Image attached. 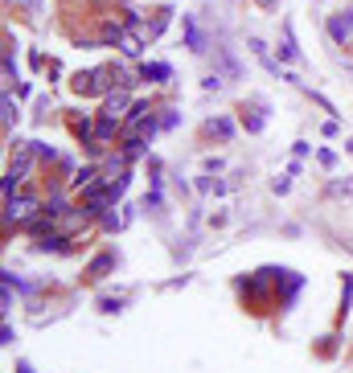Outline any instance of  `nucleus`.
I'll list each match as a JSON object with an SVG mask.
<instances>
[{
	"label": "nucleus",
	"instance_id": "nucleus-1",
	"mask_svg": "<svg viewBox=\"0 0 353 373\" xmlns=\"http://www.w3.org/2000/svg\"><path fill=\"white\" fill-rule=\"evenodd\" d=\"M235 291H238V300H242V308L267 312L271 303H280V296H275V267H259L251 275H238Z\"/></svg>",
	"mask_w": 353,
	"mask_h": 373
},
{
	"label": "nucleus",
	"instance_id": "nucleus-2",
	"mask_svg": "<svg viewBox=\"0 0 353 373\" xmlns=\"http://www.w3.org/2000/svg\"><path fill=\"white\" fill-rule=\"evenodd\" d=\"M42 206H46V189L42 185H25L13 201H4V210H0V222H4V234L13 230H25L37 213H42Z\"/></svg>",
	"mask_w": 353,
	"mask_h": 373
},
{
	"label": "nucleus",
	"instance_id": "nucleus-3",
	"mask_svg": "<svg viewBox=\"0 0 353 373\" xmlns=\"http://www.w3.org/2000/svg\"><path fill=\"white\" fill-rule=\"evenodd\" d=\"M70 91L78 99H107L116 91V70L111 66H91V70H74L70 74Z\"/></svg>",
	"mask_w": 353,
	"mask_h": 373
},
{
	"label": "nucleus",
	"instance_id": "nucleus-4",
	"mask_svg": "<svg viewBox=\"0 0 353 373\" xmlns=\"http://www.w3.org/2000/svg\"><path fill=\"white\" fill-rule=\"evenodd\" d=\"M37 172H42V160H37V152H33V140L25 144V148H13L8 152V168H4V177H13L17 185H37Z\"/></svg>",
	"mask_w": 353,
	"mask_h": 373
},
{
	"label": "nucleus",
	"instance_id": "nucleus-5",
	"mask_svg": "<svg viewBox=\"0 0 353 373\" xmlns=\"http://www.w3.org/2000/svg\"><path fill=\"white\" fill-rule=\"evenodd\" d=\"M304 291V275H296L292 267H275V296H280V312H292Z\"/></svg>",
	"mask_w": 353,
	"mask_h": 373
},
{
	"label": "nucleus",
	"instance_id": "nucleus-6",
	"mask_svg": "<svg viewBox=\"0 0 353 373\" xmlns=\"http://www.w3.org/2000/svg\"><path fill=\"white\" fill-rule=\"evenodd\" d=\"M325 33H329L333 46H353V4L337 8L325 17Z\"/></svg>",
	"mask_w": 353,
	"mask_h": 373
},
{
	"label": "nucleus",
	"instance_id": "nucleus-7",
	"mask_svg": "<svg viewBox=\"0 0 353 373\" xmlns=\"http://www.w3.org/2000/svg\"><path fill=\"white\" fill-rule=\"evenodd\" d=\"M119 255L111 251V246H103V251H94L91 258H87V267H82V283H103L111 271H116Z\"/></svg>",
	"mask_w": 353,
	"mask_h": 373
},
{
	"label": "nucleus",
	"instance_id": "nucleus-8",
	"mask_svg": "<svg viewBox=\"0 0 353 373\" xmlns=\"http://www.w3.org/2000/svg\"><path fill=\"white\" fill-rule=\"evenodd\" d=\"M94 127H99V115L94 111H70L66 115V132L74 136V144H82V152L94 144Z\"/></svg>",
	"mask_w": 353,
	"mask_h": 373
},
{
	"label": "nucleus",
	"instance_id": "nucleus-9",
	"mask_svg": "<svg viewBox=\"0 0 353 373\" xmlns=\"http://www.w3.org/2000/svg\"><path fill=\"white\" fill-rule=\"evenodd\" d=\"M136 70H140L144 87L148 91H161V87H168L177 74H173V66L168 62H161V58H144V62H136Z\"/></svg>",
	"mask_w": 353,
	"mask_h": 373
},
{
	"label": "nucleus",
	"instance_id": "nucleus-10",
	"mask_svg": "<svg viewBox=\"0 0 353 373\" xmlns=\"http://www.w3.org/2000/svg\"><path fill=\"white\" fill-rule=\"evenodd\" d=\"M123 37H128V25H123L119 13H111V17H103V21L94 25V42H99V49H119Z\"/></svg>",
	"mask_w": 353,
	"mask_h": 373
},
{
	"label": "nucleus",
	"instance_id": "nucleus-11",
	"mask_svg": "<svg viewBox=\"0 0 353 373\" xmlns=\"http://www.w3.org/2000/svg\"><path fill=\"white\" fill-rule=\"evenodd\" d=\"M238 111H242V115H238V123H242V132L259 136L263 127H267V115H271V103H267V99H251V103H242Z\"/></svg>",
	"mask_w": 353,
	"mask_h": 373
},
{
	"label": "nucleus",
	"instance_id": "nucleus-12",
	"mask_svg": "<svg viewBox=\"0 0 353 373\" xmlns=\"http://www.w3.org/2000/svg\"><path fill=\"white\" fill-rule=\"evenodd\" d=\"M238 127H242V123H238L235 115H213V119L202 123V136H206V140H218V144H230L238 136Z\"/></svg>",
	"mask_w": 353,
	"mask_h": 373
},
{
	"label": "nucleus",
	"instance_id": "nucleus-13",
	"mask_svg": "<svg viewBox=\"0 0 353 373\" xmlns=\"http://www.w3.org/2000/svg\"><path fill=\"white\" fill-rule=\"evenodd\" d=\"M132 103H136V94H132V91H119V87H116L107 99H99V115H107V119H128Z\"/></svg>",
	"mask_w": 353,
	"mask_h": 373
},
{
	"label": "nucleus",
	"instance_id": "nucleus-14",
	"mask_svg": "<svg viewBox=\"0 0 353 373\" xmlns=\"http://www.w3.org/2000/svg\"><path fill=\"white\" fill-rule=\"evenodd\" d=\"M99 181H107V172H103V164H99V160L78 164V172L70 177V193L78 197V193H87L91 185H99Z\"/></svg>",
	"mask_w": 353,
	"mask_h": 373
},
{
	"label": "nucleus",
	"instance_id": "nucleus-15",
	"mask_svg": "<svg viewBox=\"0 0 353 373\" xmlns=\"http://www.w3.org/2000/svg\"><path fill=\"white\" fill-rule=\"evenodd\" d=\"M181 33H185V49L189 53H206V49H210V37H206V29H202V21H197L193 13L181 17Z\"/></svg>",
	"mask_w": 353,
	"mask_h": 373
},
{
	"label": "nucleus",
	"instance_id": "nucleus-16",
	"mask_svg": "<svg viewBox=\"0 0 353 373\" xmlns=\"http://www.w3.org/2000/svg\"><path fill=\"white\" fill-rule=\"evenodd\" d=\"M0 283H8L17 296H25V300H37V296H42V291L49 287L46 279H21V275H17V271H8V267L0 271Z\"/></svg>",
	"mask_w": 353,
	"mask_h": 373
},
{
	"label": "nucleus",
	"instance_id": "nucleus-17",
	"mask_svg": "<svg viewBox=\"0 0 353 373\" xmlns=\"http://www.w3.org/2000/svg\"><path fill=\"white\" fill-rule=\"evenodd\" d=\"M173 13H177L173 4H161V8L152 13V21H148V25H144V29H140V37H144V42H148V46L165 37V29H168V21H173Z\"/></svg>",
	"mask_w": 353,
	"mask_h": 373
},
{
	"label": "nucleus",
	"instance_id": "nucleus-18",
	"mask_svg": "<svg viewBox=\"0 0 353 373\" xmlns=\"http://www.w3.org/2000/svg\"><path fill=\"white\" fill-rule=\"evenodd\" d=\"M247 49H251V53H255V58L263 62V70H267V74H275V78H287L283 62H280V58H271V46H267L263 37H247Z\"/></svg>",
	"mask_w": 353,
	"mask_h": 373
},
{
	"label": "nucleus",
	"instance_id": "nucleus-19",
	"mask_svg": "<svg viewBox=\"0 0 353 373\" xmlns=\"http://www.w3.org/2000/svg\"><path fill=\"white\" fill-rule=\"evenodd\" d=\"M128 222H132V206H111V210L94 222V230L99 234H119Z\"/></svg>",
	"mask_w": 353,
	"mask_h": 373
},
{
	"label": "nucleus",
	"instance_id": "nucleus-20",
	"mask_svg": "<svg viewBox=\"0 0 353 373\" xmlns=\"http://www.w3.org/2000/svg\"><path fill=\"white\" fill-rule=\"evenodd\" d=\"M0 123H4V136H13V127L21 123V99H17V91H4V99H0Z\"/></svg>",
	"mask_w": 353,
	"mask_h": 373
},
{
	"label": "nucleus",
	"instance_id": "nucleus-21",
	"mask_svg": "<svg viewBox=\"0 0 353 373\" xmlns=\"http://www.w3.org/2000/svg\"><path fill=\"white\" fill-rule=\"evenodd\" d=\"M280 62L283 66H296L300 62V46H296V33H292V21H283L280 25Z\"/></svg>",
	"mask_w": 353,
	"mask_h": 373
},
{
	"label": "nucleus",
	"instance_id": "nucleus-22",
	"mask_svg": "<svg viewBox=\"0 0 353 373\" xmlns=\"http://www.w3.org/2000/svg\"><path fill=\"white\" fill-rule=\"evenodd\" d=\"M0 66H4V91H13V87L21 82V66H17V46H13V42L4 46V58H0Z\"/></svg>",
	"mask_w": 353,
	"mask_h": 373
},
{
	"label": "nucleus",
	"instance_id": "nucleus-23",
	"mask_svg": "<svg viewBox=\"0 0 353 373\" xmlns=\"http://www.w3.org/2000/svg\"><path fill=\"white\" fill-rule=\"evenodd\" d=\"M99 164H103V172H107V177H119V172H128V168H132V156H128L123 148H111Z\"/></svg>",
	"mask_w": 353,
	"mask_h": 373
},
{
	"label": "nucleus",
	"instance_id": "nucleus-24",
	"mask_svg": "<svg viewBox=\"0 0 353 373\" xmlns=\"http://www.w3.org/2000/svg\"><path fill=\"white\" fill-rule=\"evenodd\" d=\"M144 46H148V42H144L140 33H128V37L119 42V53H123V62H144Z\"/></svg>",
	"mask_w": 353,
	"mask_h": 373
},
{
	"label": "nucleus",
	"instance_id": "nucleus-25",
	"mask_svg": "<svg viewBox=\"0 0 353 373\" xmlns=\"http://www.w3.org/2000/svg\"><path fill=\"white\" fill-rule=\"evenodd\" d=\"M312 353H316L321 361H337V353H341V336H337V332H325V336L312 345Z\"/></svg>",
	"mask_w": 353,
	"mask_h": 373
},
{
	"label": "nucleus",
	"instance_id": "nucleus-26",
	"mask_svg": "<svg viewBox=\"0 0 353 373\" xmlns=\"http://www.w3.org/2000/svg\"><path fill=\"white\" fill-rule=\"evenodd\" d=\"M349 308H353V271H345V275H341V308H337V324L349 316Z\"/></svg>",
	"mask_w": 353,
	"mask_h": 373
},
{
	"label": "nucleus",
	"instance_id": "nucleus-27",
	"mask_svg": "<svg viewBox=\"0 0 353 373\" xmlns=\"http://www.w3.org/2000/svg\"><path fill=\"white\" fill-rule=\"evenodd\" d=\"M119 17H123V25H128V33H140L144 25H148V17H144V8H136V4L119 8Z\"/></svg>",
	"mask_w": 353,
	"mask_h": 373
},
{
	"label": "nucleus",
	"instance_id": "nucleus-28",
	"mask_svg": "<svg viewBox=\"0 0 353 373\" xmlns=\"http://www.w3.org/2000/svg\"><path fill=\"white\" fill-rule=\"evenodd\" d=\"M140 210L144 213H161V210H165V189H161V185L148 189V193H144V201H140Z\"/></svg>",
	"mask_w": 353,
	"mask_h": 373
},
{
	"label": "nucleus",
	"instance_id": "nucleus-29",
	"mask_svg": "<svg viewBox=\"0 0 353 373\" xmlns=\"http://www.w3.org/2000/svg\"><path fill=\"white\" fill-rule=\"evenodd\" d=\"M33 152H37L42 168H54V164H58V156H62V152H58L54 144H46V140H33Z\"/></svg>",
	"mask_w": 353,
	"mask_h": 373
},
{
	"label": "nucleus",
	"instance_id": "nucleus-30",
	"mask_svg": "<svg viewBox=\"0 0 353 373\" xmlns=\"http://www.w3.org/2000/svg\"><path fill=\"white\" fill-rule=\"evenodd\" d=\"M49 172H54V177H62V181L70 185V177H74V172H78V160H74V156H66V152H62V156H58V164H54Z\"/></svg>",
	"mask_w": 353,
	"mask_h": 373
},
{
	"label": "nucleus",
	"instance_id": "nucleus-31",
	"mask_svg": "<svg viewBox=\"0 0 353 373\" xmlns=\"http://www.w3.org/2000/svg\"><path fill=\"white\" fill-rule=\"evenodd\" d=\"M226 82H230V78H226V74H222L218 66H213V70L206 74V78H202V91H206V94H218L222 87H226Z\"/></svg>",
	"mask_w": 353,
	"mask_h": 373
},
{
	"label": "nucleus",
	"instance_id": "nucleus-32",
	"mask_svg": "<svg viewBox=\"0 0 353 373\" xmlns=\"http://www.w3.org/2000/svg\"><path fill=\"white\" fill-rule=\"evenodd\" d=\"M177 127H181V111L161 103V132H177Z\"/></svg>",
	"mask_w": 353,
	"mask_h": 373
},
{
	"label": "nucleus",
	"instance_id": "nucleus-33",
	"mask_svg": "<svg viewBox=\"0 0 353 373\" xmlns=\"http://www.w3.org/2000/svg\"><path fill=\"white\" fill-rule=\"evenodd\" d=\"M123 303H128V296H99V312H103V316H119Z\"/></svg>",
	"mask_w": 353,
	"mask_h": 373
},
{
	"label": "nucleus",
	"instance_id": "nucleus-34",
	"mask_svg": "<svg viewBox=\"0 0 353 373\" xmlns=\"http://www.w3.org/2000/svg\"><path fill=\"white\" fill-rule=\"evenodd\" d=\"M325 193H329V197H345V201H353V177H345V181H337V177H333Z\"/></svg>",
	"mask_w": 353,
	"mask_h": 373
},
{
	"label": "nucleus",
	"instance_id": "nucleus-35",
	"mask_svg": "<svg viewBox=\"0 0 353 373\" xmlns=\"http://www.w3.org/2000/svg\"><path fill=\"white\" fill-rule=\"evenodd\" d=\"M13 308H17V291H13L8 283H0V312H4V316H13Z\"/></svg>",
	"mask_w": 353,
	"mask_h": 373
},
{
	"label": "nucleus",
	"instance_id": "nucleus-36",
	"mask_svg": "<svg viewBox=\"0 0 353 373\" xmlns=\"http://www.w3.org/2000/svg\"><path fill=\"white\" fill-rule=\"evenodd\" d=\"M316 164H321L325 172H333V168H337V152H333V148H321V152H316Z\"/></svg>",
	"mask_w": 353,
	"mask_h": 373
},
{
	"label": "nucleus",
	"instance_id": "nucleus-37",
	"mask_svg": "<svg viewBox=\"0 0 353 373\" xmlns=\"http://www.w3.org/2000/svg\"><path fill=\"white\" fill-rule=\"evenodd\" d=\"M287 189H292V172H283V177H275V181H271V193H287Z\"/></svg>",
	"mask_w": 353,
	"mask_h": 373
},
{
	"label": "nucleus",
	"instance_id": "nucleus-38",
	"mask_svg": "<svg viewBox=\"0 0 353 373\" xmlns=\"http://www.w3.org/2000/svg\"><path fill=\"white\" fill-rule=\"evenodd\" d=\"M13 341H17V332H13L8 316H4V324H0V345H13Z\"/></svg>",
	"mask_w": 353,
	"mask_h": 373
},
{
	"label": "nucleus",
	"instance_id": "nucleus-39",
	"mask_svg": "<svg viewBox=\"0 0 353 373\" xmlns=\"http://www.w3.org/2000/svg\"><path fill=\"white\" fill-rule=\"evenodd\" d=\"M308 152H312V144H308V140H296V144H292V156H296V160H304Z\"/></svg>",
	"mask_w": 353,
	"mask_h": 373
},
{
	"label": "nucleus",
	"instance_id": "nucleus-40",
	"mask_svg": "<svg viewBox=\"0 0 353 373\" xmlns=\"http://www.w3.org/2000/svg\"><path fill=\"white\" fill-rule=\"evenodd\" d=\"M13 91H17V99H21V103H25V99H33V82H17Z\"/></svg>",
	"mask_w": 353,
	"mask_h": 373
},
{
	"label": "nucleus",
	"instance_id": "nucleus-41",
	"mask_svg": "<svg viewBox=\"0 0 353 373\" xmlns=\"http://www.w3.org/2000/svg\"><path fill=\"white\" fill-rule=\"evenodd\" d=\"M46 74H49V82H58V74H62V62H58V58H49Z\"/></svg>",
	"mask_w": 353,
	"mask_h": 373
},
{
	"label": "nucleus",
	"instance_id": "nucleus-42",
	"mask_svg": "<svg viewBox=\"0 0 353 373\" xmlns=\"http://www.w3.org/2000/svg\"><path fill=\"white\" fill-rule=\"evenodd\" d=\"M337 132H341V127H337V119H325V127H321V136H329V140H333Z\"/></svg>",
	"mask_w": 353,
	"mask_h": 373
},
{
	"label": "nucleus",
	"instance_id": "nucleus-43",
	"mask_svg": "<svg viewBox=\"0 0 353 373\" xmlns=\"http://www.w3.org/2000/svg\"><path fill=\"white\" fill-rule=\"evenodd\" d=\"M222 168H226V164L218 160V156H206V172H222Z\"/></svg>",
	"mask_w": 353,
	"mask_h": 373
},
{
	"label": "nucleus",
	"instance_id": "nucleus-44",
	"mask_svg": "<svg viewBox=\"0 0 353 373\" xmlns=\"http://www.w3.org/2000/svg\"><path fill=\"white\" fill-rule=\"evenodd\" d=\"M255 8H263V13H271V8H280V0H251Z\"/></svg>",
	"mask_w": 353,
	"mask_h": 373
},
{
	"label": "nucleus",
	"instance_id": "nucleus-45",
	"mask_svg": "<svg viewBox=\"0 0 353 373\" xmlns=\"http://www.w3.org/2000/svg\"><path fill=\"white\" fill-rule=\"evenodd\" d=\"M13 373H33V365H29L25 357H17V365H13Z\"/></svg>",
	"mask_w": 353,
	"mask_h": 373
},
{
	"label": "nucleus",
	"instance_id": "nucleus-46",
	"mask_svg": "<svg viewBox=\"0 0 353 373\" xmlns=\"http://www.w3.org/2000/svg\"><path fill=\"white\" fill-rule=\"evenodd\" d=\"M345 152H349V156H353V140H345Z\"/></svg>",
	"mask_w": 353,
	"mask_h": 373
},
{
	"label": "nucleus",
	"instance_id": "nucleus-47",
	"mask_svg": "<svg viewBox=\"0 0 353 373\" xmlns=\"http://www.w3.org/2000/svg\"><path fill=\"white\" fill-rule=\"evenodd\" d=\"M123 4H132V0H123Z\"/></svg>",
	"mask_w": 353,
	"mask_h": 373
}]
</instances>
